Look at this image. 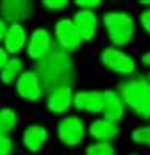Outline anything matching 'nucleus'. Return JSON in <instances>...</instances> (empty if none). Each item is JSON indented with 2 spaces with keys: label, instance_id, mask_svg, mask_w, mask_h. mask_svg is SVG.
<instances>
[{
  "label": "nucleus",
  "instance_id": "39448f33",
  "mask_svg": "<svg viewBox=\"0 0 150 155\" xmlns=\"http://www.w3.org/2000/svg\"><path fill=\"white\" fill-rule=\"evenodd\" d=\"M56 134L64 146L77 147L82 144L86 136V125L82 117L78 115H64L56 128Z\"/></svg>",
  "mask_w": 150,
  "mask_h": 155
},
{
  "label": "nucleus",
  "instance_id": "6e6552de",
  "mask_svg": "<svg viewBox=\"0 0 150 155\" xmlns=\"http://www.w3.org/2000/svg\"><path fill=\"white\" fill-rule=\"evenodd\" d=\"M54 38L62 51H75L82 45V37L75 27L72 18H62L54 24Z\"/></svg>",
  "mask_w": 150,
  "mask_h": 155
},
{
  "label": "nucleus",
  "instance_id": "393cba45",
  "mask_svg": "<svg viewBox=\"0 0 150 155\" xmlns=\"http://www.w3.org/2000/svg\"><path fill=\"white\" fill-rule=\"evenodd\" d=\"M8 26H10V22H7L2 16H0V42L3 43V38L5 35H7V31H8Z\"/></svg>",
  "mask_w": 150,
  "mask_h": 155
},
{
  "label": "nucleus",
  "instance_id": "4468645a",
  "mask_svg": "<svg viewBox=\"0 0 150 155\" xmlns=\"http://www.w3.org/2000/svg\"><path fill=\"white\" fill-rule=\"evenodd\" d=\"M27 32L22 22H10L7 35L3 38V48L8 54H18L27 45Z\"/></svg>",
  "mask_w": 150,
  "mask_h": 155
},
{
  "label": "nucleus",
  "instance_id": "6ab92c4d",
  "mask_svg": "<svg viewBox=\"0 0 150 155\" xmlns=\"http://www.w3.org/2000/svg\"><path fill=\"white\" fill-rule=\"evenodd\" d=\"M85 155H117V153H115V147L110 142L94 141L85 149Z\"/></svg>",
  "mask_w": 150,
  "mask_h": 155
},
{
  "label": "nucleus",
  "instance_id": "0eeeda50",
  "mask_svg": "<svg viewBox=\"0 0 150 155\" xmlns=\"http://www.w3.org/2000/svg\"><path fill=\"white\" fill-rule=\"evenodd\" d=\"M16 93L21 99L37 102L43 97V83L35 71H24L15 83Z\"/></svg>",
  "mask_w": 150,
  "mask_h": 155
},
{
  "label": "nucleus",
  "instance_id": "f03ea898",
  "mask_svg": "<svg viewBox=\"0 0 150 155\" xmlns=\"http://www.w3.org/2000/svg\"><path fill=\"white\" fill-rule=\"evenodd\" d=\"M125 106L142 120H150V85L145 75H132L118 83Z\"/></svg>",
  "mask_w": 150,
  "mask_h": 155
},
{
  "label": "nucleus",
  "instance_id": "9b49d317",
  "mask_svg": "<svg viewBox=\"0 0 150 155\" xmlns=\"http://www.w3.org/2000/svg\"><path fill=\"white\" fill-rule=\"evenodd\" d=\"M73 104V90L72 87H57L48 91L47 109L54 115H64Z\"/></svg>",
  "mask_w": 150,
  "mask_h": 155
},
{
  "label": "nucleus",
  "instance_id": "dca6fc26",
  "mask_svg": "<svg viewBox=\"0 0 150 155\" xmlns=\"http://www.w3.org/2000/svg\"><path fill=\"white\" fill-rule=\"evenodd\" d=\"M88 133L94 141L110 142L120 134V125L110 122V120H106V118H96L90 123Z\"/></svg>",
  "mask_w": 150,
  "mask_h": 155
},
{
  "label": "nucleus",
  "instance_id": "c756f323",
  "mask_svg": "<svg viewBox=\"0 0 150 155\" xmlns=\"http://www.w3.org/2000/svg\"><path fill=\"white\" fill-rule=\"evenodd\" d=\"M131 155H139V153H131Z\"/></svg>",
  "mask_w": 150,
  "mask_h": 155
},
{
  "label": "nucleus",
  "instance_id": "aec40b11",
  "mask_svg": "<svg viewBox=\"0 0 150 155\" xmlns=\"http://www.w3.org/2000/svg\"><path fill=\"white\" fill-rule=\"evenodd\" d=\"M131 139L137 146H147V147H150V123L141 125V126H137V128L132 130Z\"/></svg>",
  "mask_w": 150,
  "mask_h": 155
},
{
  "label": "nucleus",
  "instance_id": "a878e982",
  "mask_svg": "<svg viewBox=\"0 0 150 155\" xmlns=\"http://www.w3.org/2000/svg\"><path fill=\"white\" fill-rule=\"evenodd\" d=\"M8 59H10V54L5 51V48L3 47H0V71L5 67V64L8 62Z\"/></svg>",
  "mask_w": 150,
  "mask_h": 155
},
{
  "label": "nucleus",
  "instance_id": "ddd939ff",
  "mask_svg": "<svg viewBox=\"0 0 150 155\" xmlns=\"http://www.w3.org/2000/svg\"><path fill=\"white\" fill-rule=\"evenodd\" d=\"M104 94V106H102V118L110 120L113 123L122 122L126 112V106L118 94V91L113 90H106L102 91Z\"/></svg>",
  "mask_w": 150,
  "mask_h": 155
},
{
  "label": "nucleus",
  "instance_id": "9d476101",
  "mask_svg": "<svg viewBox=\"0 0 150 155\" xmlns=\"http://www.w3.org/2000/svg\"><path fill=\"white\" fill-rule=\"evenodd\" d=\"M73 24L77 27L83 42H91L96 37L97 27H99V16L96 11L91 10H77L73 13Z\"/></svg>",
  "mask_w": 150,
  "mask_h": 155
},
{
  "label": "nucleus",
  "instance_id": "412c9836",
  "mask_svg": "<svg viewBox=\"0 0 150 155\" xmlns=\"http://www.w3.org/2000/svg\"><path fill=\"white\" fill-rule=\"evenodd\" d=\"M15 152V141L8 134H0V155H11Z\"/></svg>",
  "mask_w": 150,
  "mask_h": 155
},
{
  "label": "nucleus",
  "instance_id": "bb28decb",
  "mask_svg": "<svg viewBox=\"0 0 150 155\" xmlns=\"http://www.w3.org/2000/svg\"><path fill=\"white\" fill-rule=\"evenodd\" d=\"M141 61H142V64L145 67H150V51H147V53H144L141 56Z\"/></svg>",
  "mask_w": 150,
  "mask_h": 155
},
{
  "label": "nucleus",
  "instance_id": "f3484780",
  "mask_svg": "<svg viewBox=\"0 0 150 155\" xmlns=\"http://www.w3.org/2000/svg\"><path fill=\"white\" fill-rule=\"evenodd\" d=\"M24 72V62L21 58H10L5 67L0 71V82L3 85L16 83V80Z\"/></svg>",
  "mask_w": 150,
  "mask_h": 155
},
{
  "label": "nucleus",
  "instance_id": "1a4fd4ad",
  "mask_svg": "<svg viewBox=\"0 0 150 155\" xmlns=\"http://www.w3.org/2000/svg\"><path fill=\"white\" fill-rule=\"evenodd\" d=\"M102 106H104V94L102 91L96 90H80L77 93H73V104L78 112L85 114H102Z\"/></svg>",
  "mask_w": 150,
  "mask_h": 155
},
{
  "label": "nucleus",
  "instance_id": "a211bd4d",
  "mask_svg": "<svg viewBox=\"0 0 150 155\" xmlns=\"http://www.w3.org/2000/svg\"><path fill=\"white\" fill-rule=\"evenodd\" d=\"M16 125H18V114L11 107H2L0 109V134L11 133Z\"/></svg>",
  "mask_w": 150,
  "mask_h": 155
},
{
  "label": "nucleus",
  "instance_id": "cd10ccee",
  "mask_svg": "<svg viewBox=\"0 0 150 155\" xmlns=\"http://www.w3.org/2000/svg\"><path fill=\"white\" fill-rule=\"evenodd\" d=\"M141 5H145V7L150 8V0H141Z\"/></svg>",
  "mask_w": 150,
  "mask_h": 155
},
{
  "label": "nucleus",
  "instance_id": "5701e85b",
  "mask_svg": "<svg viewBox=\"0 0 150 155\" xmlns=\"http://www.w3.org/2000/svg\"><path fill=\"white\" fill-rule=\"evenodd\" d=\"M75 5L78 7V10L94 11L97 7H101V0H75Z\"/></svg>",
  "mask_w": 150,
  "mask_h": 155
},
{
  "label": "nucleus",
  "instance_id": "f257e3e1",
  "mask_svg": "<svg viewBox=\"0 0 150 155\" xmlns=\"http://www.w3.org/2000/svg\"><path fill=\"white\" fill-rule=\"evenodd\" d=\"M43 87H47L48 91L57 87H72V80L75 77L73 61L70 59L66 51H53L48 58L38 62L37 71Z\"/></svg>",
  "mask_w": 150,
  "mask_h": 155
},
{
  "label": "nucleus",
  "instance_id": "b1692460",
  "mask_svg": "<svg viewBox=\"0 0 150 155\" xmlns=\"http://www.w3.org/2000/svg\"><path fill=\"white\" fill-rule=\"evenodd\" d=\"M139 24L144 29V32H147L150 35V8H145L139 15Z\"/></svg>",
  "mask_w": 150,
  "mask_h": 155
},
{
  "label": "nucleus",
  "instance_id": "2eb2a0df",
  "mask_svg": "<svg viewBox=\"0 0 150 155\" xmlns=\"http://www.w3.org/2000/svg\"><path fill=\"white\" fill-rule=\"evenodd\" d=\"M47 141H48V130L47 126L40 123L29 125L22 131V144L32 153H37L42 150V147L45 146Z\"/></svg>",
  "mask_w": 150,
  "mask_h": 155
},
{
  "label": "nucleus",
  "instance_id": "423d86ee",
  "mask_svg": "<svg viewBox=\"0 0 150 155\" xmlns=\"http://www.w3.org/2000/svg\"><path fill=\"white\" fill-rule=\"evenodd\" d=\"M53 48H54V40L50 31L45 29V27H37L31 32V35L27 38L26 53L32 61L40 62L53 53Z\"/></svg>",
  "mask_w": 150,
  "mask_h": 155
},
{
  "label": "nucleus",
  "instance_id": "f8f14e48",
  "mask_svg": "<svg viewBox=\"0 0 150 155\" xmlns=\"http://www.w3.org/2000/svg\"><path fill=\"white\" fill-rule=\"evenodd\" d=\"M32 15V3L27 0H5L0 3V16L10 22L26 21Z\"/></svg>",
  "mask_w": 150,
  "mask_h": 155
},
{
  "label": "nucleus",
  "instance_id": "4be33fe9",
  "mask_svg": "<svg viewBox=\"0 0 150 155\" xmlns=\"http://www.w3.org/2000/svg\"><path fill=\"white\" fill-rule=\"evenodd\" d=\"M42 3H43L45 8L57 11V10H66L70 2H69V0H43Z\"/></svg>",
  "mask_w": 150,
  "mask_h": 155
},
{
  "label": "nucleus",
  "instance_id": "7ed1b4c3",
  "mask_svg": "<svg viewBox=\"0 0 150 155\" xmlns=\"http://www.w3.org/2000/svg\"><path fill=\"white\" fill-rule=\"evenodd\" d=\"M102 26L110 47L123 48L126 47L136 32L134 18L123 10H110L102 16Z\"/></svg>",
  "mask_w": 150,
  "mask_h": 155
},
{
  "label": "nucleus",
  "instance_id": "c85d7f7f",
  "mask_svg": "<svg viewBox=\"0 0 150 155\" xmlns=\"http://www.w3.org/2000/svg\"><path fill=\"white\" fill-rule=\"evenodd\" d=\"M145 78H147V82H148V85H150V71H148V74L145 75Z\"/></svg>",
  "mask_w": 150,
  "mask_h": 155
},
{
  "label": "nucleus",
  "instance_id": "20e7f679",
  "mask_svg": "<svg viewBox=\"0 0 150 155\" xmlns=\"http://www.w3.org/2000/svg\"><path fill=\"white\" fill-rule=\"evenodd\" d=\"M99 61L109 72L115 74V75H120L125 78L136 75V71H137L136 59L126 51H123L122 48H115V47L102 48L99 54Z\"/></svg>",
  "mask_w": 150,
  "mask_h": 155
}]
</instances>
